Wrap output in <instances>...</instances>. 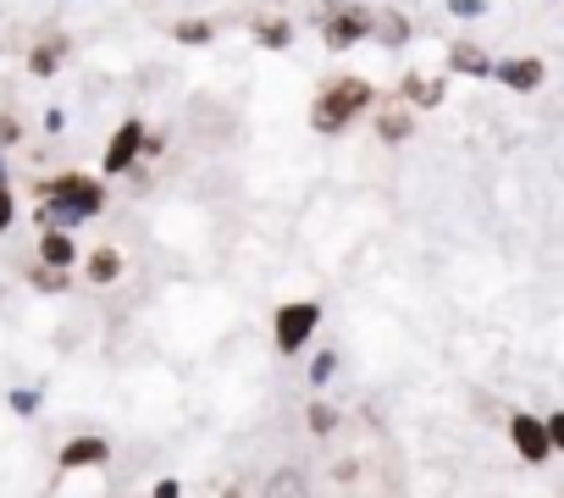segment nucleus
Instances as JSON below:
<instances>
[{
  "mask_svg": "<svg viewBox=\"0 0 564 498\" xmlns=\"http://www.w3.org/2000/svg\"><path fill=\"white\" fill-rule=\"evenodd\" d=\"M40 199H45V216L51 221H78V216H100L106 210V188L84 172H62V177H45L40 183Z\"/></svg>",
  "mask_w": 564,
  "mask_h": 498,
  "instance_id": "obj_1",
  "label": "nucleus"
},
{
  "mask_svg": "<svg viewBox=\"0 0 564 498\" xmlns=\"http://www.w3.org/2000/svg\"><path fill=\"white\" fill-rule=\"evenodd\" d=\"M366 106H371V84H366V78H333V84L316 95V106H311V128H316V133H344Z\"/></svg>",
  "mask_w": 564,
  "mask_h": 498,
  "instance_id": "obj_2",
  "label": "nucleus"
},
{
  "mask_svg": "<svg viewBox=\"0 0 564 498\" xmlns=\"http://www.w3.org/2000/svg\"><path fill=\"white\" fill-rule=\"evenodd\" d=\"M322 327V305L316 300H294V305H282L276 322H271V338H276V355H305V344L316 338Z\"/></svg>",
  "mask_w": 564,
  "mask_h": 498,
  "instance_id": "obj_3",
  "label": "nucleus"
},
{
  "mask_svg": "<svg viewBox=\"0 0 564 498\" xmlns=\"http://www.w3.org/2000/svg\"><path fill=\"white\" fill-rule=\"evenodd\" d=\"M139 150H144V122H139V117H128V122L111 133V144H106V161H100V166H106V177H122V172L139 161Z\"/></svg>",
  "mask_w": 564,
  "mask_h": 498,
  "instance_id": "obj_4",
  "label": "nucleus"
},
{
  "mask_svg": "<svg viewBox=\"0 0 564 498\" xmlns=\"http://www.w3.org/2000/svg\"><path fill=\"white\" fill-rule=\"evenodd\" d=\"M509 443H514V454H520L525 465H542V459L553 454L547 426H542L536 415H514V421H509Z\"/></svg>",
  "mask_w": 564,
  "mask_h": 498,
  "instance_id": "obj_5",
  "label": "nucleus"
},
{
  "mask_svg": "<svg viewBox=\"0 0 564 498\" xmlns=\"http://www.w3.org/2000/svg\"><path fill=\"white\" fill-rule=\"evenodd\" d=\"M106 459H111V443H106V437H95V432H89V437L62 443V454H56V465H62V470H100Z\"/></svg>",
  "mask_w": 564,
  "mask_h": 498,
  "instance_id": "obj_6",
  "label": "nucleus"
},
{
  "mask_svg": "<svg viewBox=\"0 0 564 498\" xmlns=\"http://www.w3.org/2000/svg\"><path fill=\"white\" fill-rule=\"evenodd\" d=\"M260 498H311V476L300 465H276V470H265Z\"/></svg>",
  "mask_w": 564,
  "mask_h": 498,
  "instance_id": "obj_7",
  "label": "nucleus"
},
{
  "mask_svg": "<svg viewBox=\"0 0 564 498\" xmlns=\"http://www.w3.org/2000/svg\"><path fill=\"white\" fill-rule=\"evenodd\" d=\"M40 261L62 272V267H73V261H78V243H73V238H67L62 227H51V232L40 238Z\"/></svg>",
  "mask_w": 564,
  "mask_h": 498,
  "instance_id": "obj_8",
  "label": "nucleus"
},
{
  "mask_svg": "<svg viewBox=\"0 0 564 498\" xmlns=\"http://www.w3.org/2000/svg\"><path fill=\"white\" fill-rule=\"evenodd\" d=\"M366 23H371L366 12H338V18L327 23V45H333V51H344V45L366 40Z\"/></svg>",
  "mask_w": 564,
  "mask_h": 498,
  "instance_id": "obj_9",
  "label": "nucleus"
},
{
  "mask_svg": "<svg viewBox=\"0 0 564 498\" xmlns=\"http://www.w3.org/2000/svg\"><path fill=\"white\" fill-rule=\"evenodd\" d=\"M117 272H122V256H117L111 243H100L95 256H89V267H84V278H89V283H117Z\"/></svg>",
  "mask_w": 564,
  "mask_h": 498,
  "instance_id": "obj_10",
  "label": "nucleus"
},
{
  "mask_svg": "<svg viewBox=\"0 0 564 498\" xmlns=\"http://www.w3.org/2000/svg\"><path fill=\"white\" fill-rule=\"evenodd\" d=\"M536 78H542V62H509L503 67V84H514V89H536Z\"/></svg>",
  "mask_w": 564,
  "mask_h": 498,
  "instance_id": "obj_11",
  "label": "nucleus"
},
{
  "mask_svg": "<svg viewBox=\"0 0 564 498\" xmlns=\"http://www.w3.org/2000/svg\"><path fill=\"white\" fill-rule=\"evenodd\" d=\"M305 421H311V432H316V437H333L344 415H338L333 404H311V415H305Z\"/></svg>",
  "mask_w": 564,
  "mask_h": 498,
  "instance_id": "obj_12",
  "label": "nucleus"
},
{
  "mask_svg": "<svg viewBox=\"0 0 564 498\" xmlns=\"http://www.w3.org/2000/svg\"><path fill=\"white\" fill-rule=\"evenodd\" d=\"M12 221H18V199H12V188H7V183H0V232H7Z\"/></svg>",
  "mask_w": 564,
  "mask_h": 498,
  "instance_id": "obj_13",
  "label": "nucleus"
},
{
  "mask_svg": "<svg viewBox=\"0 0 564 498\" xmlns=\"http://www.w3.org/2000/svg\"><path fill=\"white\" fill-rule=\"evenodd\" d=\"M382 133H388V139H404V133H410V117H404V111H388V117H382Z\"/></svg>",
  "mask_w": 564,
  "mask_h": 498,
  "instance_id": "obj_14",
  "label": "nucleus"
},
{
  "mask_svg": "<svg viewBox=\"0 0 564 498\" xmlns=\"http://www.w3.org/2000/svg\"><path fill=\"white\" fill-rule=\"evenodd\" d=\"M150 498H183V481H177V476H161V481L150 487Z\"/></svg>",
  "mask_w": 564,
  "mask_h": 498,
  "instance_id": "obj_15",
  "label": "nucleus"
},
{
  "mask_svg": "<svg viewBox=\"0 0 564 498\" xmlns=\"http://www.w3.org/2000/svg\"><path fill=\"white\" fill-rule=\"evenodd\" d=\"M542 426H547V443H553V448L564 454V410H558V415H547Z\"/></svg>",
  "mask_w": 564,
  "mask_h": 498,
  "instance_id": "obj_16",
  "label": "nucleus"
},
{
  "mask_svg": "<svg viewBox=\"0 0 564 498\" xmlns=\"http://www.w3.org/2000/svg\"><path fill=\"white\" fill-rule=\"evenodd\" d=\"M260 40L265 45H289V23H260Z\"/></svg>",
  "mask_w": 564,
  "mask_h": 498,
  "instance_id": "obj_17",
  "label": "nucleus"
},
{
  "mask_svg": "<svg viewBox=\"0 0 564 498\" xmlns=\"http://www.w3.org/2000/svg\"><path fill=\"white\" fill-rule=\"evenodd\" d=\"M40 78H51V67H56V51H34V62H29Z\"/></svg>",
  "mask_w": 564,
  "mask_h": 498,
  "instance_id": "obj_18",
  "label": "nucleus"
},
{
  "mask_svg": "<svg viewBox=\"0 0 564 498\" xmlns=\"http://www.w3.org/2000/svg\"><path fill=\"white\" fill-rule=\"evenodd\" d=\"M333 366H338V360H333V355H322V360H316V366H311V382H316V388H322V382H327V377H333Z\"/></svg>",
  "mask_w": 564,
  "mask_h": 498,
  "instance_id": "obj_19",
  "label": "nucleus"
},
{
  "mask_svg": "<svg viewBox=\"0 0 564 498\" xmlns=\"http://www.w3.org/2000/svg\"><path fill=\"white\" fill-rule=\"evenodd\" d=\"M177 40H188V45H199V40H205V23H183V29H177Z\"/></svg>",
  "mask_w": 564,
  "mask_h": 498,
  "instance_id": "obj_20",
  "label": "nucleus"
},
{
  "mask_svg": "<svg viewBox=\"0 0 564 498\" xmlns=\"http://www.w3.org/2000/svg\"><path fill=\"white\" fill-rule=\"evenodd\" d=\"M221 498H249V492H243V481H232V487H221Z\"/></svg>",
  "mask_w": 564,
  "mask_h": 498,
  "instance_id": "obj_21",
  "label": "nucleus"
}]
</instances>
